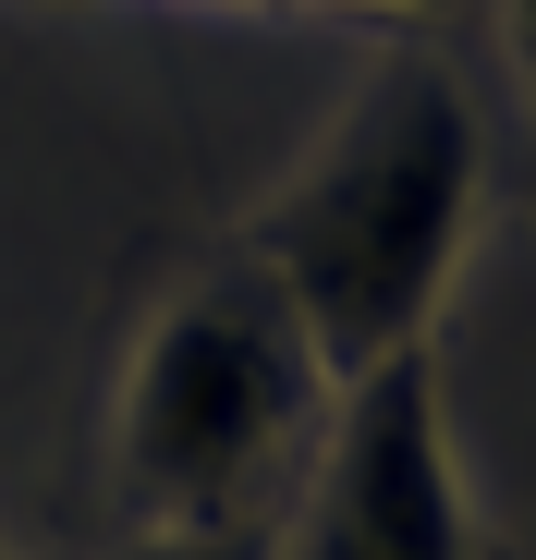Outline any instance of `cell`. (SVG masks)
Returning a JSON list of instances; mask_svg holds the SVG:
<instances>
[{
	"label": "cell",
	"instance_id": "cell-1",
	"mask_svg": "<svg viewBox=\"0 0 536 560\" xmlns=\"http://www.w3.org/2000/svg\"><path fill=\"white\" fill-rule=\"evenodd\" d=\"M464 232H476V110L439 61H391L256 208V280L305 329L317 378L353 390L366 365L427 341Z\"/></svg>",
	"mask_w": 536,
	"mask_h": 560
},
{
	"label": "cell",
	"instance_id": "cell-2",
	"mask_svg": "<svg viewBox=\"0 0 536 560\" xmlns=\"http://www.w3.org/2000/svg\"><path fill=\"white\" fill-rule=\"evenodd\" d=\"M317 390L329 378H317L305 329L281 317V293H268L256 268L244 280H208V293L159 305L147 341H135V365H123V427H110L123 488L159 524L208 536L268 463L305 439Z\"/></svg>",
	"mask_w": 536,
	"mask_h": 560
},
{
	"label": "cell",
	"instance_id": "cell-3",
	"mask_svg": "<svg viewBox=\"0 0 536 560\" xmlns=\"http://www.w3.org/2000/svg\"><path fill=\"white\" fill-rule=\"evenodd\" d=\"M305 560H476L452 402H439V353L427 341L341 390L317 500H305Z\"/></svg>",
	"mask_w": 536,
	"mask_h": 560
},
{
	"label": "cell",
	"instance_id": "cell-4",
	"mask_svg": "<svg viewBox=\"0 0 536 560\" xmlns=\"http://www.w3.org/2000/svg\"><path fill=\"white\" fill-rule=\"evenodd\" d=\"M512 13V61H524V85H536V0H500Z\"/></svg>",
	"mask_w": 536,
	"mask_h": 560
},
{
	"label": "cell",
	"instance_id": "cell-5",
	"mask_svg": "<svg viewBox=\"0 0 536 560\" xmlns=\"http://www.w3.org/2000/svg\"><path fill=\"white\" fill-rule=\"evenodd\" d=\"M135 560H220L208 536H159V548H135Z\"/></svg>",
	"mask_w": 536,
	"mask_h": 560
},
{
	"label": "cell",
	"instance_id": "cell-6",
	"mask_svg": "<svg viewBox=\"0 0 536 560\" xmlns=\"http://www.w3.org/2000/svg\"><path fill=\"white\" fill-rule=\"evenodd\" d=\"M391 13H464V0H391Z\"/></svg>",
	"mask_w": 536,
	"mask_h": 560
}]
</instances>
